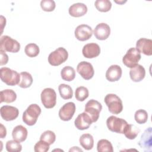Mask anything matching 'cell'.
Listing matches in <instances>:
<instances>
[{
    "mask_svg": "<svg viewBox=\"0 0 152 152\" xmlns=\"http://www.w3.org/2000/svg\"><path fill=\"white\" fill-rule=\"evenodd\" d=\"M41 113V109L37 104H31L23 113V121L28 126L34 125Z\"/></svg>",
    "mask_w": 152,
    "mask_h": 152,
    "instance_id": "6da1fadb",
    "label": "cell"
},
{
    "mask_svg": "<svg viewBox=\"0 0 152 152\" xmlns=\"http://www.w3.org/2000/svg\"><path fill=\"white\" fill-rule=\"evenodd\" d=\"M0 73L1 81L8 86H14L18 84L20 80V74L16 71L7 67H2L0 69Z\"/></svg>",
    "mask_w": 152,
    "mask_h": 152,
    "instance_id": "7a4b0ae2",
    "label": "cell"
},
{
    "mask_svg": "<svg viewBox=\"0 0 152 152\" xmlns=\"http://www.w3.org/2000/svg\"><path fill=\"white\" fill-rule=\"evenodd\" d=\"M104 101L110 113L118 115L122 111V102L115 94H107L105 96Z\"/></svg>",
    "mask_w": 152,
    "mask_h": 152,
    "instance_id": "3957f363",
    "label": "cell"
},
{
    "mask_svg": "<svg viewBox=\"0 0 152 152\" xmlns=\"http://www.w3.org/2000/svg\"><path fill=\"white\" fill-rule=\"evenodd\" d=\"M68 57L67 50L62 47L57 48L48 56V62L52 66H58L65 62Z\"/></svg>",
    "mask_w": 152,
    "mask_h": 152,
    "instance_id": "277c9868",
    "label": "cell"
},
{
    "mask_svg": "<svg viewBox=\"0 0 152 152\" xmlns=\"http://www.w3.org/2000/svg\"><path fill=\"white\" fill-rule=\"evenodd\" d=\"M20 49V44L8 36H2L0 39V50L17 53Z\"/></svg>",
    "mask_w": 152,
    "mask_h": 152,
    "instance_id": "5b68a950",
    "label": "cell"
},
{
    "mask_svg": "<svg viewBox=\"0 0 152 152\" xmlns=\"http://www.w3.org/2000/svg\"><path fill=\"white\" fill-rule=\"evenodd\" d=\"M106 125L110 131L118 134H124V129L128 123L124 119L110 116L106 120Z\"/></svg>",
    "mask_w": 152,
    "mask_h": 152,
    "instance_id": "8992f818",
    "label": "cell"
},
{
    "mask_svg": "<svg viewBox=\"0 0 152 152\" xmlns=\"http://www.w3.org/2000/svg\"><path fill=\"white\" fill-rule=\"evenodd\" d=\"M141 57V53L136 48H131L122 58V62L128 68H132L138 64Z\"/></svg>",
    "mask_w": 152,
    "mask_h": 152,
    "instance_id": "52a82bcc",
    "label": "cell"
},
{
    "mask_svg": "<svg viewBox=\"0 0 152 152\" xmlns=\"http://www.w3.org/2000/svg\"><path fill=\"white\" fill-rule=\"evenodd\" d=\"M102 109V106L99 102L91 99L86 104L84 112L90 116L93 122H96L99 119Z\"/></svg>",
    "mask_w": 152,
    "mask_h": 152,
    "instance_id": "ba28073f",
    "label": "cell"
},
{
    "mask_svg": "<svg viewBox=\"0 0 152 152\" xmlns=\"http://www.w3.org/2000/svg\"><path fill=\"white\" fill-rule=\"evenodd\" d=\"M41 101L45 107L47 109L53 108L56 103V94L52 88H46L42 91Z\"/></svg>",
    "mask_w": 152,
    "mask_h": 152,
    "instance_id": "9c48e42d",
    "label": "cell"
},
{
    "mask_svg": "<svg viewBox=\"0 0 152 152\" xmlns=\"http://www.w3.org/2000/svg\"><path fill=\"white\" fill-rule=\"evenodd\" d=\"M77 71L78 74L86 80L92 78L94 74L93 65L90 62L86 61H82L80 62L77 65Z\"/></svg>",
    "mask_w": 152,
    "mask_h": 152,
    "instance_id": "30bf717a",
    "label": "cell"
},
{
    "mask_svg": "<svg viewBox=\"0 0 152 152\" xmlns=\"http://www.w3.org/2000/svg\"><path fill=\"white\" fill-rule=\"evenodd\" d=\"M75 104L73 102H68L64 104L59 110V116L64 121H68L72 119L75 112Z\"/></svg>",
    "mask_w": 152,
    "mask_h": 152,
    "instance_id": "8fae6325",
    "label": "cell"
},
{
    "mask_svg": "<svg viewBox=\"0 0 152 152\" xmlns=\"http://www.w3.org/2000/svg\"><path fill=\"white\" fill-rule=\"evenodd\" d=\"M93 33L91 27L87 24H81L78 26L74 31L75 37L78 40L82 42L88 40L92 36Z\"/></svg>",
    "mask_w": 152,
    "mask_h": 152,
    "instance_id": "7c38bea8",
    "label": "cell"
},
{
    "mask_svg": "<svg viewBox=\"0 0 152 152\" xmlns=\"http://www.w3.org/2000/svg\"><path fill=\"white\" fill-rule=\"evenodd\" d=\"M1 116L6 121H11L15 119L19 114L18 109L12 106L4 105L1 107Z\"/></svg>",
    "mask_w": 152,
    "mask_h": 152,
    "instance_id": "4fadbf2b",
    "label": "cell"
},
{
    "mask_svg": "<svg viewBox=\"0 0 152 152\" xmlns=\"http://www.w3.org/2000/svg\"><path fill=\"white\" fill-rule=\"evenodd\" d=\"M83 56L86 58H94L98 56L100 53V48L96 43H90L85 45L82 49Z\"/></svg>",
    "mask_w": 152,
    "mask_h": 152,
    "instance_id": "5bb4252c",
    "label": "cell"
},
{
    "mask_svg": "<svg viewBox=\"0 0 152 152\" xmlns=\"http://www.w3.org/2000/svg\"><path fill=\"white\" fill-rule=\"evenodd\" d=\"M151 128L149 127L146 129L144 133L141 135L140 140L139 141L138 144L141 148L143 149L145 151H151Z\"/></svg>",
    "mask_w": 152,
    "mask_h": 152,
    "instance_id": "9a60e30c",
    "label": "cell"
},
{
    "mask_svg": "<svg viewBox=\"0 0 152 152\" xmlns=\"http://www.w3.org/2000/svg\"><path fill=\"white\" fill-rule=\"evenodd\" d=\"M92 123L91 118L86 112L79 114L74 121L75 126L79 130L88 129Z\"/></svg>",
    "mask_w": 152,
    "mask_h": 152,
    "instance_id": "2e32d148",
    "label": "cell"
},
{
    "mask_svg": "<svg viewBox=\"0 0 152 152\" xmlns=\"http://www.w3.org/2000/svg\"><path fill=\"white\" fill-rule=\"evenodd\" d=\"M93 33L97 39L104 40L109 36L110 34V28L107 24L102 23L96 26Z\"/></svg>",
    "mask_w": 152,
    "mask_h": 152,
    "instance_id": "e0dca14e",
    "label": "cell"
},
{
    "mask_svg": "<svg viewBox=\"0 0 152 152\" xmlns=\"http://www.w3.org/2000/svg\"><path fill=\"white\" fill-rule=\"evenodd\" d=\"M136 49L140 53L151 56L152 55V40L150 39L140 38L137 41Z\"/></svg>",
    "mask_w": 152,
    "mask_h": 152,
    "instance_id": "ac0fdd59",
    "label": "cell"
},
{
    "mask_svg": "<svg viewBox=\"0 0 152 152\" xmlns=\"http://www.w3.org/2000/svg\"><path fill=\"white\" fill-rule=\"evenodd\" d=\"M122 74V71L120 66L112 65L109 67L106 72V78L110 82L118 81Z\"/></svg>",
    "mask_w": 152,
    "mask_h": 152,
    "instance_id": "d6986e66",
    "label": "cell"
},
{
    "mask_svg": "<svg viewBox=\"0 0 152 152\" xmlns=\"http://www.w3.org/2000/svg\"><path fill=\"white\" fill-rule=\"evenodd\" d=\"M68 11L70 15L74 17H80L87 13V7L83 3H75L70 6Z\"/></svg>",
    "mask_w": 152,
    "mask_h": 152,
    "instance_id": "ffe728a7",
    "label": "cell"
},
{
    "mask_svg": "<svg viewBox=\"0 0 152 152\" xmlns=\"http://www.w3.org/2000/svg\"><path fill=\"white\" fill-rule=\"evenodd\" d=\"M145 75V70L141 65L138 64L129 71V76L134 82H140L142 81Z\"/></svg>",
    "mask_w": 152,
    "mask_h": 152,
    "instance_id": "44dd1931",
    "label": "cell"
},
{
    "mask_svg": "<svg viewBox=\"0 0 152 152\" xmlns=\"http://www.w3.org/2000/svg\"><path fill=\"white\" fill-rule=\"evenodd\" d=\"M27 129L23 125H19L14 127L12 131V138L18 142L24 141L27 137Z\"/></svg>",
    "mask_w": 152,
    "mask_h": 152,
    "instance_id": "7402d4cb",
    "label": "cell"
},
{
    "mask_svg": "<svg viewBox=\"0 0 152 152\" xmlns=\"http://www.w3.org/2000/svg\"><path fill=\"white\" fill-rule=\"evenodd\" d=\"M80 144L86 150H91L94 145V139L90 134H84L80 137Z\"/></svg>",
    "mask_w": 152,
    "mask_h": 152,
    "instance_id": "603a6c76",
    "label": "cell"
},
{
    "mask_svg": "<svg viewBox=\"0 0 152 152\" xmlns=\"http://www.w3.org/2000/svg\"><path fill=\"white\" fill-rule=\"evenodd\" d=\"M1 103L5 102L7 103L14 102L17 99L15 92L11 89H6L2 90L0 93Z\"/></svg>",
    "mask_w": 152,
    "mask_h": 152,
    "instance_id": "cb8c5ba5",
    "label": "cell"
},
{
    "mask_svg": "<svg viewBox=\"0 0 152 152\" xmlns=\"http://www.w3.org/2000/svg\"><path fill=\"white\" fill-rule=\"evenodd\" d=\"M140 132V129L137 126L128 124L124 129V134L128 139L134 140L137 137Z\"/></svg>",
    "mask_w": 152,
    "mask_h": 152,
    "instance_id": "d4e9b609",
    "label": "cell"
},
{
    "mask_svg": "<svg viewBox=\"0 0 152 152\" xmlns=\"http://www.w3.org/2000/svg\"><path fill=\"white\" fill-rule=\"evenodd\" d=\"M32 83L33 77L30 73L25 71L20 73V80L18 84L19 87L23 88H26L30 87Z\"/></svg>",
    "mask_w": 152,
    "mask_h": 152,
    "instance_id": "484cf974",
    "label": "cell"
},
{
    "mask_svg": "<svg viewBox=\"0 0 152 152\" xmlns=\"http://www.w3.org/2000/svg\"><path fill=\"white\" fill-rule=\"evenodd\" d=\"M61 76L65 81H72L75 77V71L72 67L66 66L62 69L61 71Z\"/></svg>",
    "mask_w": 152,
    "mask_h": 152,
    "instance_id": "4316f807",
    "label": "cell"
},
{
    "mask_svg": "<svg viewBox=\"0 0 152 152\" xmlns=\"http://www.w3.org/2000/svg\"><path fill=\"white\" fill-rule=\"evenodd\" d=\"M58 90L61 97L65 99H70L72 97L73 91L70 86L65 84H61L58 87Z\"/></svg>",
    "mask_w": 152,
    "mask_h": 152,
    "instance_id": "83f0119b",
    "label": "cell"
},
{
    "mask_svg": "<svg viewBox=\"0 0 152 152\" xmlns=\"http://www.w3.org/2000/svg\"><path fill=\"white\" fill-rule=\"evenodd\" d=\"M98 152H113V146L111 142L106 139L100 140L97 144Z\"/></svg>",
    "mask_w": 152,
    "mask_h": 152,
    "instance_id": "f1b7e54d",
    "label": "cell"
},
{
    "mask_svg": "<svg viewBox=\"0 0 152 152\" xmlns=\"http://www.w3.org/2000/svg\"><path fill=\"white\" fill-rule=\"evenodd\" d=\"M96 9L100 12H107L112 7V3L109 0H97L94 2Z\"/></svg>",
    "mask_w": 152,
    "mask_h": 152,
    "instance_id": "f546056e",
    "label": "cell"
},
{
    "mask_svg": "<svg viewBox=\"0 0 152 152\" xmlns=\"http://www.w3.org/2000/svg\"><path fill=\"white\" fill-rule=\"evenodd\" d=\"M24 52L30 58H34L37 56L40 52L39 47L35 43H31L27 44L25 48Z\"/></svg>",
    "mask_w": 152,
    "mask_h": 152,
    "instance_id": "4dcf8cb0",
    "label": "cell"
},
{
    "mask_svg": "<svg viewBox=\"0 0 152 152\" xmlns=\"http://www.w3.org/2000/svg\"><path fill=\"white\" fill-rule=\"evenodd\" d=\"M89 95L88 90L84 86H80L76 88L75 92V97L76 99L80 102L84 101Z\"/></svg>",
    "mask_w": 152,
    "mask_h": 152,
    "instance_id": "1f68e13d",
    "label": "cell"
},
{
    "mask_svg": "<svg viewBox=\"0 0 152 152\" xmlns=\"http://www.w3.org/2000/svg\"><path fill=\"white\" fill-rule=\"evenodd\" d=\"M6 150L9 152H19L22 150V145L15 140H9L5 145Z\"/></svg>",
    "mask_w": 152,
    "mask_h": 152,
    "instance_id": "d6a6232c",
    "label": "cell"
},
{
    "mask_svg": "<svg viewBox=\"0 0 152 152\" xmlns=\"http://www.w3.org/2000/svg\"><path fill=\"white\" fill-rule=\"evenodd\" d=\"M134 118L138 124H145L148 119V113L147 111L144 109H139L135 112Z\"/></svg>",
    "mask_w": 152,
    "mask_h": 152,
    "instance_id": "836d02e7",
    "label": "cell"
},
{
    "mask_svg": "<svg viewBox=\"0 0 152 152\" xmlns=\"http://www.w3.org/2000/svg\"><path fill=\"white\" fill-rule=\"evenodd\" d=\"M40 140L48 142L49 145H51L55 141L56 135L53 131L47 130L42 134Z\"/></svg>",
    "mask_w": 152,
    "mask_h": 152,
    "instance_id": "e575fe53",
    "label": "cell"
},
{
    "mask_svg": "<svg viewBox=\"0 0 152 152\" xmlns=\"http://www.w3.org/2000/svg\"><path fill=\"white\" fill-rule=\"evenodd\" d=\"M40 7L45 11L51 12L55 10L56 4L53 0H42L40 2Z\"/></svg>",
    "mask_w": 152,
    "mask_h": 152,
    "instance_id": "d590c367",
    "label": "cell"
},
{
    "mask_svg": "<svg viewBox=\"0 0 152 152\" xmlns=\"http://www.w3.org/2000/svg\"><path fill=\"white\" fill-rule=\"evenodd\" d=\"M49 145L48 142L40 140L34 145V150L36 152H46L49 150Z\"/></svg>",
    "mask_w": 152,
    "mask_h": 152,
    "instance_id": "8d00e7d4",
    "label": "cell"
},
{
    "mask_svg": "<svg viewBox=\"0 0 152 152\" xmlns=\"http://www.w3.org/2000/svg\"><path fill=\"white\" fill-rule=\"evenodd\" d=\"M0 53H1V62H0V65H4L7 64L8 61V56L6 54V53L2 50H0Z\"/></svg>",
    "mask_w": 152,
    "mask_h": 152,
    "instance_id": "74e56055",
    "label": "cell"
},
{
    "mask_svg": "<svg viewBox=\"0 0 152 152\" xmlns=\"http://www.w3.org/2000/svg\"><path fill=\"white\" fill-rule=\"evenodd\" d=\"M6 135H7L6 128L2 124H1V138H4V137H5Z\"/></svg>",
    "mask_w": 152,
    "mask_h": 152,
    "instance_id": "f35d334b",
    "label": "cell"
},
{
    "mask_svg": "<svg viewBox=\"0 0 152 152\" xmlns=\"http://www.w3.org/2000/svg\"><path fill=\"white\" fill-rule=\"evenodd\" d=\"M81 151V152L83 151V150L79 148L78 147H73L72 148H71L69 150V151Z\"/></svg>",
    "mask_w": 152,
    "mask_h": 152,
    "instance_id": "ab89813d",
    "label": "cell"
},
{
    "mask_svg": "<svg viewBox=\"0 0 152 152\" xmlns=\"http://www.w3.org/2000/svg\"><path fill=\"white\" fill-rule=\"evenodd\" d=\"M126 2V1H115V2L116 3H118V4H124V2Z\"/></svg>",
    "mask_w": 152,
    "mask_h": 152,
    "instance_id": "60d3db41",
    "label": "cell"
}]
</instances>
